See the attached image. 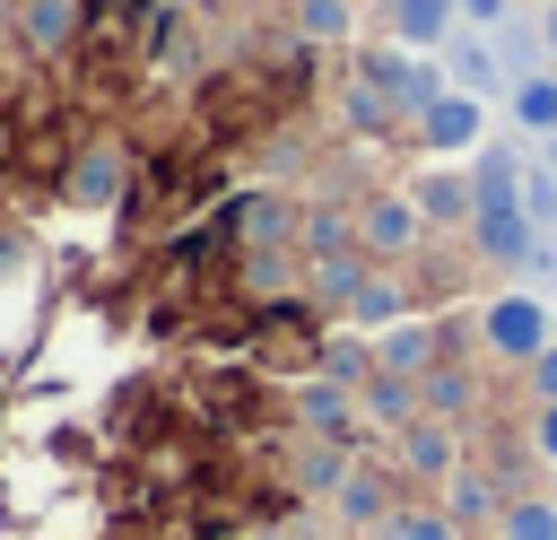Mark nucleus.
I'll use <instances>...</instances> for the list:
<instances>
[{
  "label": "nucleus",
  "mask_w": 557,
  "mask_h": 540,
  "mask_svg": "<svg viewBox=\"0 0 557 540\" xmlns=\"http://www.w3.org/2000/svg\"><path fill=\"white\" fill-rule=\"evenodd\" d=\"M505 122H513V139H557V70H513Z\"/></svg>",
  "instance_id": "2eb2a0df"
},
{
  "label": "nucleus",
  "mask_w": 557,
  "mask_h": 540,
  "mask_svg": "<svg viewBox=\"0 0 557 540\" xmlns=\"http://www.w3.org/2000/svg\"><path fill=\"white\" fill-rule=\"evenodd\" d=\"M278 9H296V0H278Z\"/></svg>",
  "instance_id": "bb28decb"
},
{
  "label": "nucleus",
  "mask_w": 557,
  "mask_h": 540,
  "mask_svg": "<svg viewBox=\"0 0 557 540\" xmlns=\"http://www.w3.org/2000/svg\"><path fill=\"white\" fill-rule=\"evenodd\" d=\"M305 540H313V523H305Z\"/></svg>",
  "instance_id": "cd10ccee"
},
{
  "label": "nucleus",
  "mask_w": 557,
  "mask_h": 540,
  "mask_svg": "<svg viewBox=\"0 0 557 540\" xmlns=\"http://www.w3.org/2000/svg\"><path fill=\"white\" fill-rule=\"evenodd\" d=\"M505 496H513V488L496 479V462H487V453H470V462H461V470H453V479L435 488V505H444V514H453L461 531H496Z\"/></svg>",
  "instance_id": "9b49d317"
},
{
  "label": "nucleus",
  "mask_w": 557,
  "mask_h": 540,
  "mask_svg": "<svg viewBox=\"0 0 557 540\" xmlns=\"http://www.w3.org/2000/svg\"><path fill=\"white\" fill-rule=\"evenodd\" d=\"M366 26H374L383 44H400V52H444V44L461 35V9H453V0H383Z\"/></svg>",
  "instance_id": "9d476101"
},
{
  "label": "nucleus",
  "mask_w": 557,
  "mask_h": 540,
  "mask_svg": "<svg viewBox=\"0 0 557 540\" xmlns=\"http://www.w3.org/2000/svg\"><path fill=\"white\" fill-rule=\"evenodd\" d=\"M0 61H26L17 52V0H0Z\"/></svg>",
  "instance_id": "5701e85b"
},
{
  "label": "nucleus",
  "mask_w": 557,
  "mask_h": 540,
  "mask_svg": "<svg viewBox=\"0 0 557 540\" xmlns=\"http://www.w3.org/2000/svg\"><path fill=\"white\" fill-rule=\"evenodd\" d=\"M557 340V305L540 296V287H496L487 305H479V348H487V366H531L540 348Z\"/></svg>",
  "instance_id": "f03ea898"
},
{
  "label": "nucleus",
  "mask_w": 557,
  "mask_h": 540,
  "mask_svg": "<svg viewBox=\"0 0 557 540\" xmlns=\"http://www.w3.org/2000/svg\"><path fill=\"white\" fill-rule=\"evenodd\" d=\"M357 409H366V435L383 444V435H392V427H409L426 401H418V375H392V366H374V375L357 383Z\"/></svg>",
  "instance_id": "4468645a"
},
{
  "label": "nucleus",
  "mask_w": 557,
  "mask_h": 540,
  "mask_svg": "<svg viewBox=\"0 0 557 540\" xmlns=\"http://www.w3.org/2000/svg\"><path fill=\"white\" fill-rule=\"evenodd\" d=\"M453 9H461V26H479V35L505 26V0H453Z\"/></svg>",
  "instance_id": "4be33fe9"
},
{
  "label": "nucleus",
  "mask_w": 557,
  "mask_h": 540,
  "mask_svg": "<svg viewBox=\"0 0 557 540\" xmlns=\"http://www.w3.org/2000/svg\"><path fill=\"white\" fill-rule=\"evenodd\" d=\"M287 427H305V435H331V444H348V453H383V444L366 435L357 383H331V375H305V383H287Z\"/></svg>",
  "instance_id": "423d86ee"
},
{
  "label": "nucleus",
  "mask_w": 557,
  "mask_h": 540,
  "mask_svg": "<svg viewBox=\"0 0 557 540\" xmlns=\"http://www.w3.org/2000/svg\"><path fill=\"white\" fill-rule=\"evenodd\" d=\"M522 383H531V401H557V340H548V348L522 366Z\"/></svg>",
  "instance_id": "aec40b11"
},
{
  "label": "nucleus",
  "mask_w": 557,
  "mask_h": 540,
  "mask_svg": "<svg viewBox=\"0 0 557 540\" xmlns=\"http://www.w3.org/2000/svg\"><path fill=\"white\" fill-rule=\"evenodd\" d=\"M435 61H444V87H461V96H479V105H496V96L513 87L505 52H496V44L479 35V26H461V35H453V44L435 52Z\"/></svg>",
  "instance_id": "f8f14e48"
},
{
  "label": "nucleus",
  "mask_w": 557,
  "mask_h": 540,
  "mask_svg": "<svg viewBox=\"0 0 557 540\" xmlns=\"http://www.w3.org/2000/svg\"><path fill=\"white\" fill-rule=\"evenodd\" d=\"M383 462L400 470V488H409V496H435V488L470 462V435H461L453 418H426V409H418L409 427H392V435H383Z\"/></svg>",
  "instance_id": "20e7f679"
},
{
  "label": "nucleus",
  "mask_w": 557,
  "mask_h": 540,
  "mask_svg": "<svg viewBox=\"0 0 557 540\" xmlns=\"http://www.w3.org/2000/svg\"><path fill=\"white\" fill-rule=\"evenodd\" d=\"M531 453L557 462V401H531Z\"/></svg>",
  "instance_id": "412c9836"
},
{
  "label": "nucleus",
  "mask_w": 557,
  "mask_h": 540,
  "mask_svg": "<svg viewBox=\"0 0 557 540\" xmlns=\"http://www.w3.org/2000/svg\"><path fill=\"white\" fill-rule=\"evenodd\" d=\"M409 148H418V157H444V165H470V157L487 148V105H479V96H461V87H444V96L418 113Z\"/></svg>",
  "instance_id": "6e6552de"
},
{
  "label": "nucleus",
  "mask_w": 557,
  "mask_h": 540,
  "mask_svg": "<svg viewBox=\"0 0 557 540\" xmlns=\"http://www.w3.org/2000/svg\"><path fill=\"white\" fill-rule=\"evenodd\" d=\"M540 157H548V165H557V139H548V148H540Z\"/></svg>",
  "instance_id": "393cba45"
},
{
  "label": "nucleus",
  "mask_w": 557,
  "mask_h": 540,
  "mask_svg": "<svg viewBox=\"0 0 557 540\" xmlns=\"http://www.w3.org/2000/svg\"><path fill=\"white\" fill-rule=\"evenodd\" d=\"M226 9H235V0H226Z\"/></svg>",
  "instance_id": "c756f323"
},
{
  "label": "nucleus",
  "mask_w": 557,
  "mask_h": 540,
  "mask_svg": "<svg viewBox=\"0 0 557 540\" xmlns=\"http://www.w3.org/2000/svg\"><path fill=\"white\" fill-rule=\"evenodd\" d=\"M348 226H357V253H366L374 270H409V261L435 244V235H426V218L409 209V192H400V183H374V192L348 209Z\"/></svg>",
  "instance_id": "7ed1b4c3"
},
{
  "label": "nucleus",
  "mask_w": 557,
  "mask_h": 540,
  "mask_svg": "<svg viewBox=\"0 0 557 540\" xmlns=\"http://www.w3.org/2000/svg\"><path fill=\"white\" fill-rule=\"evenodd\" d=\"M383 540H470V531H461V523H453L435 496H409V505L383 523Z\"/></svg>",
  "instance_id": "a211bd4d"
},
{
  "label": "nucleus",
  "mask_w": 557,
  "mask_h": 540,
  "mask_svg": "<svg viewBox=\"0 0 557 540\" xmlns=\"http://www.w3.org/2000/svg\"><path fill=\"white\" fill-rule=\"evenodd\" d=\"M131 183H139V139L122 131V122H96L87 139H78V157H70V174H61V200L70 209H122L131 200Z\"/></svg>",
  "instance_id": "f257e3e1"
},
{
  "label": "nucleus",
  "mask_w": 557,
  "mask_h": 540,
  "mask_svg": "<svg viewBox=\"0 0 557 540\" xmlns=\"http://www.w3.org/2000/svg\"><path fill=\"white\" fill-rule=\"evenodd\" d=\"M400 505H409V488H400V470H392L383 453H357V462L339 470V488H331V523H339L348 540L383 531V523H392Z\"/></svg>",
  "instance_id": "39448f33"
},
{
  "label": "nucleus",
  "mask_w": 557,
  "mask_h": 540,
  "mask_svg": "<svg viewBox=\"0 0 557 540\" xmlns=\"http://www.w3.org/2000/svg\"><path fill=\"white\" fill-rule=\"evenodd\" d=\"M287 26H296L313 52H348V44H366V35H357V26H366V9H357V0H296V9H287Z\"/></svg>",
  "instance_id": "dca6fc26"
},
{
  "label": "nucleus",
  "mask_w": 557,
  "mask_h": 540,
  "mask_svg": "<svg viewBox=\"0 0 557 540\" xmlns=\"http://www.w3.org/2000/svg\"><path fill=\"white\" fill-rule=\"evenodd\" d=\"M409 314H418V287H409V270H366V287H357V305H348L339 322L374 340V331H392V322H409Z\"/></svg>",
  "instance_id": "ddd939ff"
},
{
  "label": "nucleus",
  "mask_w": 557,
  "mask_h": 540,
  "mask_svg": "<svg viewBox=\"0 0 557 540\" xmlns=\"http://www.w3.org/2000/svg\"><path fill=\"white\" fill-rule=\"evenodd\" d=\"M540 52H548V61H557V0H548V9H540Z\"/></svg>",
  "instance_id": "b1692460"
},
{
  "label": "nucleus",
  "mask_w": 557,
  "mask_h": 540,
  "mask_svg": "<svg viewBox=\"0 0 557 540\" xmlns=\"http://www.w3.org/2000/svg\"><path fill=\"white\" fill-rule=\"evenodd\" d=\"M400 192H409V209L426 218V235H470V218H479V183H470V165L418 157V165L400 174Z\"/></svg>",
  "instance_id": "0eeeda50"
},
{
  "label": "nucleus",
  "mask_w": 557,
  "mask_h": 540,
  "mask_svg": "<svg viewBox=\"0 0 557 540\" xmlns=\"http://www.w3.org/2000/svg\"><path fill=\"white\" fill-rule=\"evenodd\" d=\"M548 305H557V296H548Z\"/></svg>",
  "instance_id": "c85d7f7f"
},
{
  "label": "nucleus",
  "mask_w": 557,
  "mask_h": 540,
  "mask_svg": "<svg viewBox=\"0 0 557 540\" xmlns=\"http://www.w3.org/2000/svg\"><path fill=\"white\" fill-rule=\"evenodd\" d=\"M357 9H366V17H374V9H383V0H357Z\"/></svg>",
  "instance_id": "a878e982"
},
{
  "label": "nucleus",
  "mask_w": 557,
  "mask_h": 540,
  "mask_svg": "<svg viewBox=\"0 0 557 540\" xmlns=\"http://www.w3.org/2000/svg\"><path fill=\"white\" fill-rule=\"evenodd\" d=\"M522 209H531L540 235L557 226V165H548V157H522Z\"/></svg>",
  "instance_id": "6ab92c4d"
},
{
  "label": "nucleus",
  "mask_w": 557,
  "mask_h": 540,
  "mask_svg": "<svg viewBox=\"0 0 557 540\" xmlns=\"http://www.w3.org/2000/svg\"><path fill=\"white\" fill-rule=\"evenodd\" d=\"M496 540H557V496L513 488V496H505V514H496Z\"/></svg>",
  "instance_id": "f3484780"
},
{
  "label": "nucleus",
  "mask_w": 557,
  "mask_h": 540,
  "mask_svg": "<svg viewBox=\"0 0 557 540\" xmlns=\"http://www.w3.org/2000/svg\"><path fill=\"white\" fill-rule=\"evenodd\" d=\"M78 26H87L78 0H17V52H26L35 70H61V61L78 52Z\"/></svg>",
  "instance_id": "1a4fd4ad"
}]
</instances>
